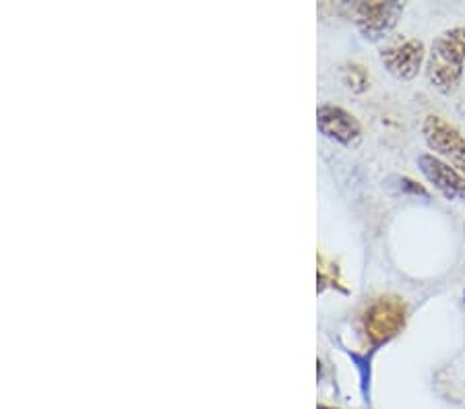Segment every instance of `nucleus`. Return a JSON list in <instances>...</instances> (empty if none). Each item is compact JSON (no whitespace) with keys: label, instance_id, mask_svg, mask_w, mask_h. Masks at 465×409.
Wrapping results in <instances>:
<instances>
[{"label":"nucleus","instance_id":"nucleus-7","mask_svg":"<svg viewBox=\"0 0 465 409\" xmlns=\"http://www.w3.org/2000/svg\"><path fill=\"white\" fill-rule=\"evenodd\" d=\"M381 58L389 73L395 74L397 79H414L424 61V44L410 37L395 46H389Z\"/></svg>","mask_w":465,"mask_h":409},{"label":"nucleus","instance_id":"nucleus-3","mask_svg":"<svg viewBox=\"0 0 465 409\" xmlns=\"http://www.w3.org/2000/svg\"><path fill=\"white\" fill-rule=\"evenodd\" d=\"M424 139L432 151L440 153L447 158L455 168L465 172V139L453 124H449L445 118L430 114L424 118L422 124Z\"/></svg>","mask_w":465,"mask_h":409},{"label":"nucleus","instance_id":"nucleus-11","mask_svg":"<svg viewBox=\"0 0 465 409\" xmlns=\"http://www.w3.org/2000/svg\"><path fill=\"white\" fill-rule=\"evenodd\" d=\"M463 304H465V289H463Z\"/></svg>","mask_w":465,"mask_h":409},{"label":"nucleus","instance_id":"nucleus-9","mask_svg":"<svg viewBox=\"0 0 465 409\" xmlns=\"http://www.w3.org/2000/svg\"><path fill=\"white\" fill-rule=\"evenodd\" d=\"M346 352L351 362L356 364V368L360 372V389H362V397L364 401L371 399V360H372V354H356L351 352V349H343Z\"/></svg>","mask_w":465,"mask_h":409},{"label":"nucleus","instance_id":"nucleus-1","mask_svg":"<svg viewBox=\"0 0 465 409\" xmlns=\"http://www.w3.org/2000/svg\"><path fill=\"white\" fill-rule=\"evenodd\" d=\"M465 64V27H453L442 32L432 42L429 64L430 83L442 93H451L457 89L463 74Z\"/></svg>","mask_w":465,"mask_h":409},{"label":"nucleus","instance_id":"nucleus-10","mask_svg":"<svg viewBox=\"0 0 465 409\" xmlns=\"http://www.w3.org/2000/svg\"><path fill=\"white\" fill-rule=\"evenodd\" d=\"M395 180H397V189H400L401 192H408V195H414V197L429 199V192H426L418 182L411 180V178H406V176L400 178V176H397Z\"/></svg>","mask_w":465,"mask_h":409},{"label":"nucleus","instance_id":"nucleus-2","mask_svg":"<svg viewBox=\"0 0 465 409\" xmlns=\"http://www.w3.org/2000/svg\"><path fill=\"white\" fill-rule=\"evenodd\" d=\"M408 321V308L400 297L381 296L366 304L360 315V326L372 347L391 341L403 331Z\"/></svg>","mask_w":465,"mask_h":409},{"label":"nucleus","instance_id":"nucleus-6","mask_svg":"<svg viewBox=\"0 0 465 409\" xmlns=\"http://www.w3.org/2000/svg\"><path fill=\"white\" fill-rule=\"evenodd\" d=\"M418 168L442 197L449 200H465V178L447 161L434 158L432 153H422L418 155Z\"/></svg>","mask_w":465,"mask_h":409},{"label":"nucleus","instance_id":"nucleus-5","mask_svg":"<svg viewBox=\"0 0 465 409\" xmlns=\"http://www.w3.org/2000/svg\"><path fill=\"white\" fill-rule=\"evenodd\" d=\"M356 24L364 37L379 40L385 34L391 32L397 19L401 17L403 5L400 3H358L354 6Z\"/></svg>","mask_w":465,"mask_h":409},{"label":"nucleus","instance_id":"nucleus-4","mask_svg":"<svg viewBox=\"0 0 465 409\" xmlns=\"http://www.w3.org/2000/svg\"><path fill=\"white\" fill-rule=\"evenodd\" d=\"M317 126L327 139L337 141L341 145H356L362 139V126H360L358 118L341 106H333V103L319 106Z\"/></svg>","mask_w":465,"mask_h":409},{"label":"nucleus","instance_id":"nucleus-8","mask_svg":"<svg viewBox=\"0 0 465 409\" xmlns=\"http://www.w3.org/2000/svg\"><path fill=\"white\" fill-rule=\"evenodd\" d=\"M341 81H343V83H346L348 89H351V92L362 93L364 89L369 87L371 74H369V71L364 69L362 64L351 63V64H346L341 69Z\"/></svg>","mask_w":465,"mask_h":409}]
</instances>
